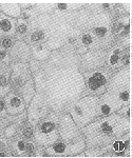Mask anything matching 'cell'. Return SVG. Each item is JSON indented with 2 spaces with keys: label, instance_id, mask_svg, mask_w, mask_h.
<instances>
[{
  "label": "cell",
  "instance_id": "6da1fadb",
  "mask_svg": "<svg viewBox=\"0 0 132 158\" xmlns=\"http://www.w3.org/2000/svg\"><path fill=\"white\" fill-rule=\"evenodd\" d=\"M66 59L60 61L56 68L36 76L38 91H45L47 101L55 109L76 99L85 86L82 74L73 64L65 62Z\"/></svg>",
  "mask_w": 132,
  "mask_h": 158
},
{
  "label": "cell",
  "instance_id": "7a4b0ae2",
  "mask_svg": "<svg viewBox=\"0 0 132 158\" xmlns=\"http://www.w3.org/2000/svg\"><path fill=\"white\" fill-rule=\"evenodd\" d=\"M130 129V122L120 115L108 116L91 123L83 129V133L88 138L91 146H101L111 142L117 137L121 136L127 130Z\"/></svg>",
  "mask_w": 132,
  "mask_h": 158
},
{
  "label": "cell",
  "instance_id": "3957f363",
  "mask_svg": "<svg viewBox=\"0 0 132 158\" xmlns=\"http://www.w3.org/2000/svg\"><path fill=\"white\" fill-rule=\"evenodd\" d=\"M98 98L87 96L77 101L71 109V117L78 127H83L97 114Z\"/></svg>",
  "mask_w": 132,
  "mask_h": 158
},
{
  "label": "cell",
  "instance_id": "277c9868",
  "mask_svg": "<svg viewBox=\"0 0 132 158\" xmlns=\"http://www.w3.org/2000/svg\"><path fill=\"white\" fill-rule=\"evenodd\" d=\"M108 92H111L118 99L121 103H128L130 101V71L129 69L121 71L111 80L109 85Z\"/></svg>",
  "mask_w": 132,
  "mask_h": 158
},
{
  "label": "cell",
  "instance_id": "5b68a950",
  "mask_svg": "<svg viewBox=\"0 0 132 158\" xmlns=\"http://www.w3.org/2000/svg\"><path fill=\"white\" fill-rule=\"evenodd\" d=\"M57 137L56 124L52 117L42 122L35 134V139H36L37 143L45 147H49L54 143L57 140Z\"/></svg>",
  "mask_w": 132,
  "mask_h": 158
},
{
  "label": "cell",
  "instance_id": "8992f818",
  "mask_svg": "<svg viewBox=\"0 0 132 158\" xmlns=\"http://www.w3.org/2000/svg\"><path fill=\"white\" fill-rule=\"evenodd\" d=\"M47 100L42 95H36L30 104L29 119L32 123L42 118L47 114Z\"/></svg>",
  "mask_w": 132,
  "mask_h": 158
},
{
  "label": "cell",
  "instance_id": "52a82bcc",
  "mask_svg": "<svg viewBox=\"0 0 132 158\" xmlns=\"http://www.w3.org/2000/svg\"><path fill=\"white\" fill-rule=\"evenodd\" d=\"M60 135L66 141H71L78 138L79 136V132L77 130L74 120L70 115H66L60 121Z\"/></svg>",
  "mask_w": 132,
  "mask_h": 158
},
{
  "label": "cell",
  "instance_id": "ba28073f",
  "mask_svg": "<svg viewBox=\"0 0 132 158\" xmlns=\"http://www.w3.org/2000/svg\"><path fill=\"white\" fill-rule=\"evenodd\" d=\"M121 106H123V103L117 96H115L111 92H107V94H105L101 98L100 110L103 115H109V114L113 113L114 111H117Z\"/></svg>",
  "mask_w": 132,
  "mask_h": 158
},
{
  "label": "cell",
  "instance_id": "9c48e42d",
  "mask_svg": "<svg viewBox=\"0 0 132 158\" xmlns=\"http://www.w3.org/2000/svg\"><path fill=\"white\" fill-rule=\"evenodd\" d=\"M4 106H6L7 112L10 114H12V115L21 113L24 109V104L22 99L18 97V96L14 95V94H9V95L6 96Z\"/></svg>",
  "mask_w": 132,
  "mask_h": 158
},
{
  "label": "cell",
  "instance_id": "30bf717a",
  "mask_svg": "<svg viewBox=\"0 0 132 158\" xmlns=\"http://www.w3.org/2000/svg\"><path fill=\"white\" fill-rule=\"evenodd\" d=\"M15 31H16L15 20L6 16V14L0 15V37L12 36L15 34Z\"/></svg>",
  "mask_w": 132,
  "mask_h": 158
},
{
  "label": "cell",
  "instance_id": "8fae6325",
  "mask_svg": "<svg viewBox=\"0 0 132 158\" xmlns=\"http://www.w3.org/2000/svg\"><path fill=\"white\" fill-rule=\"evenodd\" d=\"M13 82L18 86H22L28 81V71L25 64L19 63L14 67V73L12 77Z\"/></svg>",
  "mask_w": 132,
  "mask_h": 158
},
{
  "label": "cell",
  "instance_id": "7c38bea8",
  "mask_svg": "<svg viewBox=\"0 0 132 158\" xmlns=\"http://www.w3.org/2000/svg\"><path fill=\"white\" fill-rule=\"evenodd\" d=\"M107 82V77L105 74L100 72H94L92 73L88 78L89 88L91 91H97L98 89L104 86Z\"/></svg>",
  "mask_w": 132,
  "mask_h": 158
},
{
  "label": "cell",
  "instance_id": "4fadbf2b",
  "mask_svg": "<svg viewBox=\"0 0 132 158\" xmlns=\"http://www.w3.org/2000/svg\"><path fill=\"white\" fill-rule=\"evenodd\" d=\"M104 54L103 53H89L83 57V65L88 69H93L100 65L104 62Z\"/></svg>",
  "mask_w": 132,
  "mask_h": 158
},
{
  "label": "cell",
  "instance_id": "5bb4252c",
  "mask_svg": "<svg viewBox=\"0 0 132 158\" xmlns=\"http://www.w3.org/2000/svg\"><path fill=\"white\" fill-rule=\"evenodd\" d=\"M0 6H1L2 11L6 13V15H9V16L18 17L21 14L20 6L18 2L16 1H2L0 2Z\"/></svg>",
  "mask_w": 132,
  "mask_h": 158
},
{
  "label": "cell",
  "instance_id": "9a60e30c",
  "mask_svg": "<svg viewBox=\"0 0 132 158\" xmlns=\"http://www.w3.org/2000/svg\"><path fill=\"white\" fill-rule=\"evenodd\" d=\"M12 54L16 59L27 60L29 58V47L23 42H17L14 45Z\"/></svg>",
  "mask_w": 132,
  "mask_h": 158
},
{
  "label": "cell",
  "instance_id": "2e32d148",
  "mask_svg": "<svg viewBox=\"0 0 132 158\" xmlns=\"http://www.w3.org/2000/svg\"><path fill=\"white\" fill-rule=\"evenodd\" d=\"M33 54H34V56L37 59L44 60L49 56V50H48V47L45 44L35 45L33 48Z\"/></svg>",
  "mask_w": 132,
  "mask_h": 158
},
{
  "label": "cell",
  "instance_id": "e0dca14e",
  "mask_svg": "<svg viewBox=\"0 0 132 158\" xmlns=\"http://www.w3.org/2000/svg\"><path fill=\"white\" fill-rule=\"evenodd\" d=\"M48 153L52 156L54 155H59V154H66L67 153V144L66 143H62V142H59V143L55 144L54 147L50 148L48 149Z\"/></svg>",
  "mask_w": 132,
  "mask_h": 158
},
{
  "label": "cell",
  "instance_id": "ac0fdd59",
  "mask_svg": "<svg viewBox=\"0 0 132 158\" xmlns=\"http://www.w3.org/2000/svg\"><path fill=\"white\" fill-rule=\"evenodd\" d=\"M45 39V35L42 31H40L39 29L37 30H34L31 34V37H30V40L33 42V43H39L41 41H44Z\"/></svg>",
  "mask_w": 132,
  "mask_h": 158
},
{
  "label": "cell",
  "instance_id": "d6986e66",
  "mask_svg": "<svg viewBox=\"0 0 132 158\" xmlns=\"http://www.w3.org/2000/svg\"><path fill=\"white\" fill-rule=\"evenodd\" d=\"M10 90L7 77L4 75H0V96H6Z\"/></svg>",
  "mask_w": 132,
  "mask_h": 158
},
{
  "label": "cell",
  "instance_id": "ffe728a7",
  "mask_svg": "<svg viewBox=\"0 0 132 158\" xmlns=\"http://www.w3.org/2000/svg\"><path fill=\"white\" fill-rule=\"evenodd\" d=\"M22 94H23V96H24L25 101H30V99H31L33 95V88H32V85H31V82H30V80H28L27 82L22 85Z\"/></svg>",
  "mask_w": 132,
  "mask_h": 158
},
{
  "label": "cell",
  "instance_id": "44dd1931",
  "mask_svg": "<svg viewBox=\"0 0 132 158\" xmlns=\"http://www.w3.org/2000/svg\"><path fill=\"white\" fill-rule=\"evenodd\" d=\"M82 42L85 45H88V47H94V44H96L97 40H96V37L94 36V34L88 33V34H85L83 36Z\"/></svg>",
  "mask_w": 132,
  "mask_h": 158
},
{
  "label": "cell",
  "instance_id": "7402d4cb",
  "mask_svg": "<svg viewBox=\"0 0 132 158\" xmlns=\"http://www.w3.org/2000/svg\"><path fill=\"white\" fill-rule=\"evenodd\" d=\"M83 4V2H58L57 6L60 10H72L76 9V7L80 6Z\"/></svg>",
  "mask_w": 132,
  "mask_h": 158
},
{
  "label": "cell",
  "instance_id": "603a6c76",
  "mask_svg": "<svg viewBox=\"0 0 132 158\" xmlns=\"http://www.w3.org/2000/svg\"><path fill=\"white\" fill-rule=\"evenodd\" d=\"M28 29H29V25H28V22L25 21V19H19L18 27H17V31H18L19 34H24Z\"/></svg>",
  "mask_w": 132,
  "mask_h": 158
},
{
  "label": "cell",
  "instance_id": "cb8c5ba5",
  "mask_svg": "<svg viewBox=\"0 0 132 158\" xmlns=\"http://www.w3.org/2000/svg\"><path fill=\"white\" fill-rule=\"evenodd\" d=\"M118 58H120V56H118V51L111 53L110 56H109V63H110V65H115L116 62L118 61Z\"/></svg>",
  "mask_w": 132,
  "mask_h": 158
},
{
  "label": "cell",
  "instance_id": "d4e9b609",
  "mask_svg": "<svg viewBox=\"0 0 132 158\" xmlns=\"http://www.w3.org/2000/svg\"><path fill=\"white\" fill-rule=\"evenodd\" d=\"M125 148H126V142H124V141H115L113 143V149L117 152L124 151Z\"/></svg>",
  "mask_w": 132,
  "mask_h": 158
},
{
  "label": "cell",
  "instance_id": "484cf974",
  "mask_svg": "<svg viewBox=\"0 0 132 158\" xmlns=\"http://www.w3.org/2000/svg\"><path fill=\"white\" fill-rule=\"evenodd\" d=\"M15 149H16V151L18 154H21L22 152L25 150V144H24V142L23 141H17L16 142V144H15Z\"/></svg>",
  "mask_w": 132,
  "mask_h": 158
},
{
  "label": "cell",
  "instance_id": "4316f807",
  "mask_svg": "<svg viewBox=\"0 0 132 158\" xmlns=\"http://www.w3.org/2000/svg\"><path fill=\"white\" fill-rule=\"evenodd\" d=\"M12 44H13L12 39H10V38H6V39H3V41H2V45H3L6 49H9V48H11Z\"/></svg>",
  "mask_w": 132,
  "mask_h": 158
},
{
  "label": "cell",
  "instance_id": "83f0119b",
  "mask_svg": "<svg viewBox=\"0 0 132 158\" xmlns=\"http://www.w3.org/2000/svg\"><path fill=\"white\" fill-rule=\"evenodd\" d=\"M32 133H33V131H32V129L31 128H27L24 130V132H23V135L25 137H30L32 135Z\"/></svg>",
  "mask_w": 132,
  "mask_h": 158
},
{
  "label": "cell",
  "instance_id": "f1b7e54d",
  "mask_svg": "<svg viewBox=\"0 0 132 158\" xmlns=\"http://www.w3.org/2000/svg\"><path fill=\"white\" fill-rule=\"evenodd\" d=\"M25 149H27L28 153H32L34 151V146H33V143H28L27 146H25Z\"/></svg>",
  "mask_w": 132,
  "mask_h": 158
},
{
  "label": "cell",
  "instance_id": "f546056e",
  "mask_svg": "<svg viewBox=\"0 0 132 158\" xmlns=\"http://www.w3.org/2000/svg\"><path fill=\"white\" fill-rule=\"evenodd\" d=\"M6 58V53L4 52V51H0V59L3 60Z\"/></svg>",
  "mask_w": 132,
  "mask_h": 158
},
{
  "label": "cell",
  "instance_id": "4dcf8cb0",
  "mask_svg": "<svg viewBox=\"0 0 132 158\" xmlns=\"http://www.w3.org/2000/svg\"><path fill=\"white\" fill-rule=\"evenodd\" d=\"M4 102L3 101L1 100V99H0V112H2V111H4Z\"/></svg>",
  "mask_w": 132,
  "mask_h": 158
},
{
  "label": "cell",
  "instance_id": "1f68e13d",
  "mask_svg": "<svg viewBox=\"0 0 132 158\" xmlns=\"http://www.w3.org/2000/svg\"><path fill=\"white\" fill-rule=\"evenodd\" d=\"M123 62L124 63H128L129 62V55H126L125 57L123 58Z\"/></svg>",
  "mask_w": 132,
  "mask_h": 158
},
{
  "label": "cell",
  "instance_id": "d6a6232c",
  "mask_svg": "<svg viewBox=\"0 0 132 158\" xmlns=\"http://www.w3.org/2000/svg\"><path fill=\"white\" fill-rule=\"evenodd\" d=\"M0 156H4V153H0Z\"/></svg>",
  "mask_w": 132,
  "mask_h": 158
}]
</instances>
